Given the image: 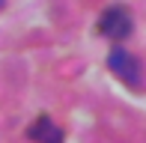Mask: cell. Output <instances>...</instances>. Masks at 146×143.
Here are the masks:
<instances>
[{
    "instance_id": "6da1fadb",
    "label": "cell",
    "mask_w": 146,
    "mask_h": 143,
    "mask_svg": "<svg viewBox=\"0 0 146 143\" xmlns=\"http://www.w3.org/2000/svg\"><path fill=\"white\" fill-rule=\"evenodd\" d=\"M108 69L113 72V75H116L128 89H143V87H146L143 63L137 60L128 48H122V45H116V48L108 54Z\"/></svg>"
},
{
    "instance_id": "7a4b0ae2",
    "label": "cell",
    "mask_w": 146,
    "mask_h": 143,
    "mask_svg": "<svg viewBox=\"0 0 146 143\" xmlns=\"http://www.w3.org/2000/svg\"><path fill=\"white\" fill-rule=\"evenodd\" d=\"M96 30L102 33L104 39H110V42H116V45H122L125 39L131 36V30H134V21H131V12L125 9V6H108V9L98 15V24H96Z\"/></svg>"
},
{
    "instance_id": "3957f363",
    "label": "cell",
    "mask_w": 146,
    "mask_h": 143,
    "mask_svg": "<svg viewBox=\"0 0 146 143\" xmlns=\"http://www.w3.org/2000/svg\"><path fill=\"white\" fill-rule=\"evenodd\" d=\"M27 137L36 140V143H60L63 140V128H60L48 113H42V116H36V122L27 128Z\"/></svg>"
},
{
    "instance_id": "277c9868",
    "label": "cell",
    "mask_w": 146,
    "mask_h": 143,
    "mask_svg": "<svg viewBox=\"0 0 146 143\" xmlns=\"http://www.w3.org/2000/svg\"><path fill=\"white\" fill-rule=\"evenodd\" d=\"M3 3H6V0H0V6H3Z\"/></svg>"
},
{
    "instance_id": "5b68a950",
    "label": "cell",
    "mask_w": 146,
    "mask_h": 143,
    "mask_svg": "<svg viewBox=\"0 0 146 143\" xmlns=\"http://www.w3.org/2000/svg\"><path fill=\"white\" fill-rule=\"evenodd\" d=\"M60 143H63V140H60Z\"/></svg>"
}]
</instances>
